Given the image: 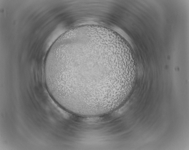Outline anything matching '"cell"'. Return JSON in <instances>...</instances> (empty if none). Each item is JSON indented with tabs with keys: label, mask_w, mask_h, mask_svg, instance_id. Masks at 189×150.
I'll return each instance as SVG.
<instances>
[{
	"label": "cell",
	"mask_w": 189,
	"mask_h": 150,
	"mask_svg": "<svg viewBox=\"0 0 189 150\" xmlns=\"http://www.w3.org/2000/svg\"><path fill=\"white\" fill-rule=\"evenodd\" d=\"M132 77L119 41L102 32H73L62 38L46 70L48 89L73 106L96 108L114 102Z\"/></svg>",
	"instance_id": "obj_1"
}]
</instances>
